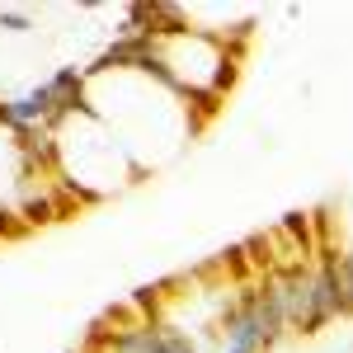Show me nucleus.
<instances>
[{
  "mask_svg": "<svg viewBox=\"0 0 353 353\" xmlns=\"http://www.w3.org/2000/svg\"><path fill=\"white\" fill-rule=\"evenodd\" d=\"M0 28H5V33H28V28H33V14H28V10L0 5Z\"/></svg>",
  "mask_w": 353,
  "mask_h": 353,
  "instance_id": "nucleus-2",
  "label": "nucleus"
},
{
  "mask_svg": "<svg viewBox=\"0 0 353 353\" xmlns=\"http://www.w3.org/2000/svg\"><path fill=\"white\" fill-rule=\"evenodd\" d=\"M52 146H57V179L71 193H81L85 203L123 189L141 174L132 165V156L123 151V141L90 109L61 113L52 123Z\"/></svg>",
  "mask_w": 353,
  "mask_h": 353,
  "instance_id": "nucleus-1",
  "label": "nucleus"
}]
</instances>
